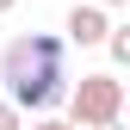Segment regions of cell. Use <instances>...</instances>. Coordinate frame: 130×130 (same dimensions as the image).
I'll use <instances>...</instances> for the list:
<instances>
[{
  "label": "cell",
  "mask_w": 130,
  "mask_h": 130,
  "mask_svg": "<svg viewBox=\"0 0 130 130\" xmlns=\"http://www.w3.org/2000/svg\"><path fill=\"white\" fill-rule=\"evenodd\" d=\"M0 80H6V99L19 111L50 118V105L68 99V37H56V31L12 37L0 56Z\"/></svg>",
  "instance_id": "cell-1"
},
{
  "label": "cell",
  "mask_w": 130,
  "mask_h": 130,
  "mask_svg": "<svg viewBox=\"0 0 130 130\" xmlns=\"http://www.w3.org/2000/svg\"><path fill=\"white\" fill-rule=\"evenodd\" d=\"M124 80L118 74H80V87H68V124L93 130V124H118L124 118Z\"/></svg>",
  "instance_id": "cell-2"
},
{
  "label": "cell",
  "mask_w": 130,
  "mask_h": 130,
  "mask_svg": "<svg viewBox=\"0 0 130 130\" xmlns=\"http://www.w3.org/2000/svg\"><path fill=\"white\" fill-rule=\"evenodd\" d=\"M62 37H68L74 50H105V37H111L105 6H99V0H87V6H68V19H62Z\"/></svg>",
  "instance_id": "cell-3"
},
{
  "label": "cell",
  "mask_w": 130,
  "mask_h": 130,
  "mask_svg": "<svg viewBox=\"0 0 130 130\" xmlns=\"http://www.w3.org/2000/svg\"><path fill=\"white\" fill-rule=\"evenodd\" d=\"M105 56H111V68H130V19H124V25H111V37H105Z\"/></svg>",
  "instance_id": "cell-4"
},
{
  "label": "cell",
  "mask_w": 130,
  "mask_h": 130,
  "mask_svg": "<svg viewBox=\"0 0 130 130\" xmlns=\"http://www.w3.org/2000/svg\"><path fill=\"white\" fill-rule=\"evenodd\" d=\"M0 130H25V111L12 105V99H0Z\"/></svg>",
  "instance_id": "cell-5"
},
{
  "label": "cell",
  "mask_w": 130,
  "mask_h": 130,
  "mask_svg": "<svg viewBox=\"0 0 130 130\" xmlns=\"http://www.w3.org/2000/svg\"><path fill=\"white\" fill-rule=\"evenodd\" d=\"M25 130H80V124H62V118H31Z\"/></svg>",
  "instance_id": "cell-6"
},
{
  "label": "cell",
  "mask_w": 130,
  "mask_h": 130,
  "mask_svg": "<svg viewBox=\"0 0 130 130\" xmlns=\"http://www.w3.org/2000/svg\"><path fill=\"white\" fill-rule=\"evenodd\" d=\"M93 130H124V118H118V124H93Z\"/></svg>",
  "instance_id": "cell-7"
},
{
  "label": "cell",
  "mask_w": 130,
  "mask_h": 130,
  "mask_svg": "<svg viewBox=\"0 0 130 130\" xmlns=\"http://www.w3.org/2000/svg\"><path fill=\"white\" fill-rule=\"evenodd\" d=\"M12 6H19V0H0V12H12Z\"/></svg>",
  "instance_id": "cell-8"
},
{
  "label": "cell",
  "mask_w": 130,
  "mask_h": 130,
  "mask_svg": "<svg viewBox=\"0 0 130 130\" xmlns=\"http://www.w3.org/2000/svg\"><path fill=\"white\" fill-rule=\"evenodd\" d=\"M99 6H105V12H111V6H124V0H99Z\"/></svg>",
  "instance_id": "cell-9"
},
{
  "label": "cell",
  "mask_w": 130,
  "mask_h": 130,
  "mask_svg": "<svg viewBox=\"0 0 130 130\" xmlns=\"http://www.w3.org/2000/svg\"><path fill=\"white\" fill-rule=\"evenodd\" d=\"M124 118H130V99H124Z\"/></svg>",
  "instance_id": "cell-10"
}]
</instances>
